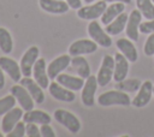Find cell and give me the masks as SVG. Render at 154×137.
I'll return each mask as SVG.
<instances>
[{
	"instance_id": "obj_1",
	"label": "cell",
	"mask_w": 154,
	"mask_h": 137,
	"mask_svg": "<svg viewBox=\"0 0 154 137\" xmlns=\"http://www.w3.org/2000/svg\"><path fill=\"white\" fill-rule=\"evenodd\" d=\"M97 102L100 106H129L131 103L130 101V96L126 93H123V90H109V91H105L102 93L99 97H97Z\"/></svg>"
},
{
	"instance_id": "obj_2",
	"label": "cell",
	"mask_w": 154,
	"mask_h": 137,
	"mask_svg": "<svg viewBox=\"0 0 154 137\" xmlns=\"http://www.w3.org/2000/svg\"><path fill=\"white\" fill-rule=\"evenodd\" d=\"M54 119L72 133H77L81 130V121L78 118L66 109H57L54 112Z\"/></svg>"
},
{
	"instance_id": "obj_3",
	"label": "cell",
	"mask_w": 154,
	"mask_h": 137,
	"mask_svg": "<svg viewBox=\"0 0 154 137\" xmlns=\"http://www.w3.org/2000/svg\"><path fill=\"white\" fill-rule=\"evenodd\" d=\"M88 34L89 36L91 37L93 41H95L97 44H100L101 47H109L112 44V38L111 36L101 28L100 23L96 22L95 19L91 20L89 24H88Z\"/></svg>"
},
{
	"instance_id": "obj_4",
	"label": "cell",
	"mask_w": 154,
	"mask_h": 137,
	"mask_svg": "<svg viewBox=\"0 0 154 137\" xmlns=\"http://www.w3.org/2000/svg\"><path fill=\"white\" fill-rule=\"evenodd\" d=\"M113 72H114V58H112L111 55H105L101 66L99 68V73L96 76L97 84L100 87H106L113 78Z\"/></svg>"
},
{
	"instance_id": "obj_5",
	"label": "cell",
	"mask_w": 154,
	"mask_h": 137,
	"mask_svg": "<svg viewBox=\"0 0 154 137\" xmlns=\"http://www.w3.org/2000/svg\"><path fill=\"white\" fill-rule=\"evenodd\" d=\"M38 48L36 46H31L25 50V53L20 58L19 66L22 70V75H24V77H30L32 75V67L38 58Z\"/></svg>"
},
{
	"instance_id": "obj_6",
	"label": "cell",
	"mask_w": 154,
	"mask_h": 137,
	"mask_svg": "<svg viewBox=\"0 0 154 137\" xmlns=\"http://www.w3.org/2000/svg\"><path fill=\"white\" fill-rule=\"evenodd\" d=\"M107 5H106V1L105 0H100L97 2H95L94 5L91 6H83V7H79L78 11H77V16L82 19H85V20H94L99 17L102 16V13L105 12Z\"/></svg>"
},
{
	"instance_id": "obj_7",
	"label": "cell",
	"mask_w": 154,
	"mask_h": 137,
	"mask_svg": "<svg viewBox=\"0 0 154 137\" xmlns=\"http://www.w3.org/2000/svg\"><path fill=\"white\" fill-rule=\"evenodd\" d=\"M97 49V43L93 40H88V38H81L75 41L72 44H70L69 47V54L71 56H76V55H83V54H91L94 52H96Z\"/></svg>"
},
{
	"instance_id": "obj_8",
	"label": "cell",
	"mask_w": 154,
	"mask_h": 137,
	"mask_svg": "<svg viewBox=\"0 0 154 137\" xmlns=\"http://www.w3.org/2000/svg\"><path fill=\"white\" fill-rule=\"evenodd\" d=\"M11 94L14 96V99L17 100V102L20 105V107H22L25 112L34 108L35 101H34V99L31 97L30 93H29L22 84H20V85H18V84L13 85V87L11 88Z\"/></svg>"
},
{
	"instance_id": "obj_9",
	"label": "cell",
	"mask_w": 154,
	"mask_h": 137,
	"mask_svg": "<svg viewBox=\"0 0 154 137\" xmlns=\"http://www.w3.org/2000/svg\"><path fill=\"white\" fill-rule=\"evenodd\" d=\"M97 79L95 76L90 75L85 82H84V85L82 88V95H81V100H82V103L87 107H91L94 105V95H95V91H96V88H97Z\"/></svg>"
},
{
	"instance_id": "obj_10",
	"label": "cell",
	"mask_w": 154,
	"mask_h": 137,
	"mask_svg": "<svg viewBox=\"0 0 154 137\" xmlns=\"http://www.w3.org/2000/svg\"><path fill=\"white\" fill-rule=\"evenodd\" d=\"M153 87L154 85L150 81L143 82L138 89L137 95L131 101V105L137 108H141V107H144L146 105H148V102L150 101V99L153 96Z\"/></svg>"
},
{
	"instance_id": "obj_11",
	"label": "cell",
	"mask_w": 154,
	"mask_h": 137,
	"mask_svg": "<svg viewBox=\"0 0 154 137\" xmlns=\"http://www.w3.org/2000/svg\"><path fill=\"white\" fill-rule=\"evenodd\" d=\"M141 19H142V13L140 12V10H132L131 13L129 14L128 18V23H126V36L136 42L138 41V30H140V24H141Z\"/></svg>"
},
{
	"instance_id": "obj_12",
	"label": "cell",
	"mask_w": 154,
	"mask_h": 137,
	"mask_svg": "<svg viewBox=\"0 0 154 137\" xmlns=\"http://www.w3.org/2000/svg\"><path fill=\"white\" fill-rule=\"evenodd\" d=\"M70 64H71V55L70 54H64V55L55 58L54 60L51 61V64L47 67L48 77L51 79H55L60 72H63L64 70H66L69 67Z\"/></svg>"
},
{
	"instance_id": "obj_13",
	"label": "cell",
	"mask_w": 154,
	"mask_h": 137,
	"mask_svg": "<svg viewBox=\"0 0 154 137\" xmlns=\"http://www.w3.org/2000/svg\"><path fill=\"white\" fill-rule=\"evenodd\" d=\"M49 93L51 95L58 100V101H63V102H72L76 99L75 93H72V90L63 87L61 84H59L58 82H52L48 85Z\"/></svg>"
},
{
	"instance_id": "obj_14",
	"label": "cell",
	"mask_w": 154,
	"mask_h": 137,
	"mask_svg": "<svg viewBox=\"0 0 154 137\" xmlns=\"http://www.w3.org/2000/svg\"><path fill=\"white\" fill-rule=\"evenodd\" d=\"M20 84L30 93L31 97L34 99L35 103H42L45 101V94H43V89L42 87L34 79H31L30 77H24L23 79H20Z\"/></svg>"
},
{
	"instance_id": "obj_15",
	"label": "cell",
	"mask_w": 154,
	"mask_h": 137,
	"mask_svg": "<svg viewBox=\"0 0 154 137\" xmlns=\"http://www.w3.org/2000/svg\"><path fill=\"white\" fill-rule=\"evenodd\" d=\"M32 75H34V79L42 87V89L48 88L49 85V77L47 73V68H46V60L43 58H40L36 60V62L34 64L32 67Z\"/></svg>"
},
{
	"instance_id": "obj_16",
	"label": "cell",
	"mask_w": 154,
	"mask_h": 137,
	"mask_svg": "<svg viewBox=\"0 0 154 137\" xmlns=\"http://www.w3.org/2000/svg\"><path fill=\"white\" fill-rule=\"evenodd\" d=\"M23 117V108L20 107H13L12 109H10L7 113L4 114L2 121H1V129L2 131H5L6 133H8L14 126L19 121V119Z\"/></svg>"
},
{
	"instance_id": "obj_17",
	"label": "cell",
	"mask_w": 154,
	"mask_h": 137,
	"mask_svg": "<svg viewBox=\"0 0 154 137\" xmlns=\"http://www.w3.org/2000/svg\"><path fill=\"white\" fill-rule=\"evenodd\" d=\"M128 72H129V60L122 53H116V55H114L113 79L116 82H120V81L126 78Z\"/></svg>"
},
{
	"instance_id": "obj_18",
	"label": "cell",
	"mask_w": 154,
	"mask_h": 137,
	"mask_svg": "<svg viewBox=\"0 0 154 137\" xmlns=\"http://www.w3.org/2000/svg\"><path fill=\"white\" fill-rule=\"evenodd\" d=\"M38 4L43 11L54 14L66 13L70 8L69 4L64 0H38Z\"/></svg>"
},
{
	"instance_id": "obj_19",
	"label": "cell",
	"mask_w": 154,
	"mask_h": 137,
	"mask_svg": "<svg viewBox=\"0 0 154 137\" xmlns=\"http://www.w3.org/2000/svg\"><path fill=\"white\" fill-rule=\"evenodd\" d=\"M0 67L4 70V72H6L14 82H19L20 81V76H22V70L20 66L11 58L7 56H0Z\"/></svg>"
},
{
	"instance_id": "obj_20",
	"label": "cell",
	"mask_w": 154,
	"mask_h": 137,
	"mask_svg": "<svg viewBox=\"0 0 154 137\" xmlns=\"http://www.w3.org/2000/svg\"><path fill=\"white\" fill-rule=\"evenodd\" d=\"M117 48L118 50L130 61V62H135L137 61V58H138V54H137V50L134 46V43L131 42L130 38H119L117 40Z\"/></svg>"
},
{
	"instance_id": "obj_21",
	"label": "cell",
	"mask_w": 154,
	"mask_h": 137,
	"mask_svg": "<svg viewBox=\"0 0 154 137\" xmlns=\"http://www.w3.org/2000/svg\"><path fill=\"white\" fill-rule=\"evenodd\" d=\"M55 79L59 84H61L63 87H65V88H67L72 91L81 90L84 85V81L79 76L75 77V76H70V75H66V73H59Z\"/></svg>"
},
{
	"instance_id": "obj_22",
	"label": "cell",
	"mask_w": 154,
	"mask_h": 137,
	"mask_svg": "<svg viewBox=\"0 0 154 137\" xmlns=\"http://www.w3.org/2000/svg\"><path fill=\"white\" fill-rule=\"evenodd\" d=\"M23 120L25 123H35V124H51L52 118L48 113L40 109H30L26 111L23 115Z\"/></svg>"
},
{
	"instance_id": "obj_23",
	"label": "cell",
	"mask_w": 154,
	"mask_h": 137,
	"mask_svg": "<svg viewBox=\"0 0 154 137\" xmlns=\"http://www.w3.org/2000/svg\"><path fill=\"white\" fill-rule=\"evenodd\" d=\"M124 10H125L124 2H111V5L106 7L105 12L101 16V23L103 25L109 24L117 16H119L122 12H124Z\"/></svg>"
},
{
	"instance_id": "obj_24",
	"label": "cell",
	"mask_w": 154,
	"mask_h": 137,
	"mask_svg": "<svg viewBox=\"0 0 154 137\" xmlns=\"http://www.w3.org/2000/svg\"><path fill=\"white\" fill-rule=\"evenodd\" d=\"M128 18H129V14L122 12L119 16H117L109 24L106 25L105 28V31L108 34V35H118L120 34L125 26H126V23H128Z\"/></svg>"
},
{
	"instance_id": "obj_25",
	"label": "cell",
	"mask_w": 154,
	"mask_h": 137,
	"mask_svg": "<svg viewBox=\"0 0 154 137\" xmlns=\"http://www.w3.org/2000/svg\"><path fill=\"white\" fill-rule=\"evenodd\" d=\"M71 66L72 68L77 72V75L79 77H82L83 79H87L91 73H90V66L87 61L85 58H83L82 55H76L71 59Z\"/></svg>"
},
{
	"instance_id": "obj_26",
	"label": "cell",
	"mask_w": 154,
	"mask_h": 137,
	"mask_svg": "<svg viewBox=\"0 0 154 137\" xmlns=\"http://www.w3.org/2000/svg\"><path fill=\"white\" fill-rule=\"evenodd\" d=\"M0 49L5 54H10L13 49L12 36L5 28H0Z\"/></svg>"
},
{
	"instance_id": "obj_27",
	"label": "cell",
	"mask_w": 154,
	"mask_h": 137,
	"mask_svg": "<svg viewBox=\"0 0 154 137\" xmlns=\"http://www.w3.org/2000/svg\"><path fill=\"white\" fill-rule=\"evenodd\" d=\"M136 6L146 19L154 18V2L152 0H136Z\"/></svg>"
},
{
	"instance_id": "obj_28",
	"label": "cell",
	"mask_w": 154,
	"mask_h": 137,
	"mask_svg": "<svg viewBox=\"0 0 154 137\" xmlns=\"http://www.w3.org/2000/svg\"><path fill=\"white\" fill-rule=\"evenodd\" d=\"M141 87V82L138 79H123L120 82H117L116 84V89L118 90H123L126 93H135L138 91Z\"/></svg>"
},
{
	"instance_id": "obj_29",
	"label": "cell",
	"mask_w": 154,
	"mask_h": 137,
	"mask_svg": "<svg viewBox=\"0 0 154 137\" xmlns=\"http://www.w3.org/2000/svg\"><path fill=\"white\" fill-rule=\"evenodd\" d=\"M16 101L17 100L14 99V96L12 94L0 99V115H4L10 109H12L14 107V105H16Z\"/></svg>"
},
{
	"instance_id": "obj_30",
	"label": "cell",
	"mask_w": 154,
	"mask_h": 137,
	"mask_svg": "<svg viewBox=\"0 0 154 137\" xmlns=\"http://www.w3.org/2000/svg\"><path fill=\"white\" fill-rule=\"evenodd\" d=\"M25 124L23 121H18L16 126L7 133V137H23L25 135Z\"/></svg>"
},
{
	"instance_id": "obj_31",
	"label": "cell",
	"mask_w": 154,
	"mask_h": 137,
	"mask_svg": "<svg viewBox=\"0 0 154 137\" xmlns=\"http://www.w3.org/2000/svg\"><path fill=\"white\" fill-rule=\"evenodd\" d=\"M143 50L146 55H154V32L149 34L148 38L144 42Z\"/></svg>"
},
{
	"instance_id": "obj_32",
	"label": "cell",
	"mask_w": 154,
	"mask_h": 137,
	"mask_svg": "<svg viewBox=\"0 0 154 137\" xmlns=\"http://www.w3.org/2000/svg\"><path fill=\"white\" fill-rule=\"evenodd\" d=\"M25 135L29 137H40L41 136V131L40 129L36 126L35 123H25Z\"/></svg>"
},
{
	"instance_id": "obj_33",
	"label": "cell",
	"mask_w": 154,
	"mask_h": 137,
	"mask_svg": "<svg viewBox=\"0 0 154 137\" xmlns=\"http://www.w3.org/2000/svg\"><path fill=\"white\" fill-rule=\"evenodd\" d=\"M140 32L144 35H149L154 32V18L153 19H147V22H143L140 24Z\"/></svg>"
},
{
	"instance_id": "obj_34",
	"label": "cell",
	"mask_w": 154,
	"mask_h": 137,
	"mask_svg": "<svg viewBox=\"0 0 154 137\" xmlns=\"http://www.w3.org/2000/svg\"><path fill=\"white\" fill-rule=\"evenodd\" d=\"M40 131H41L42 137H54L55 136V133H54L53 129L49 126V124H42L40 127Z\"/></svg>"
},
{
	"instance_id": "obj_35",
	"label": "cell",
	"mask_w": 154,
	"mask_h": 137,
	"mask_svg": "<svg viewBox=\"0 0 154 137\" xmlns=\"http://www.w3.org/2000/svg\"><path fill=\"white\" fill-rule=\"evenodd\" d=\"M66 2L73 10H78L79 7H82V1L81 0H66Z\"/></svg>"
},
{
	"instance_id": "obj_36",
	"label": "cell",
	"mask_w": 154,
	"mask_h": 137,
	"mask_svg": "<svg viewBox=\"0 0 154 137\" xmlns=\"http://www.w3.org/2000/svg\"><path fill=\"white\" fill-rule=\"evenodd\" d=\"M5 87V75H4V70L0 67V90Z\"/></svg>"
},
{
	"instance_id": "obj_37",
	"label": "cell",
	"mask_w": 154,
	"mask_h": 137,
	"mask_svg": "<svg viewBox=\"0 0 154 137\" xmlns=\"http://www.w3.org/2000/svg\"><path fill=\"white\" fill-rule=\"evenodd\" d=\"M106 2H124V4H130L131 0H105Z\"/></svg>"
},
{
	"instance_id": "obj_38",
	"label": "cell",
	"mask_w": 154,
	"mask_h": 137,
	"mask_svg": "<svg viewBox=\"0 0 154 137\" xmlns=\"http://www.w3.org/2000/svg\"><path fill=\"white\" fill-rule=\"evenodd\" d=\"M85 4H90V2H93V1H95V0H83Z\"/></svg>"
},
{
	"instance_id": "obj_39",
	"label": "cell",
	"mask_w": 154,
	"mask_h": 137,
	"mask_svg": "<svg viewBox=\"0 0 154 137\" xmlns=\"http://www.w3.org/2000/svg\"><path fill=\"white\" fill-rule=\"evenodd\" d=\"M2 136H4V135H2V133H1V132H0V137H2Z\"/></svg>"
},
{
	"instance_id": "obj_40",
	"label": "cell",
	"mask_w": 154,
	"mask_h": 137,
	"mask_svg": "<svg viewBox=\"0 0 154 137\" xmlns=\"http://www.w3.org/2000/svg\"><path fill=\"white\" fill-rule=\"evenodd\" d=\"M153 95H154V87H153Z\"/></svg>"
},
{
	"instance_id": "obj_41",
	"label": "cell",
	"mask_w": 154,
	"mask_h": 137,
	"mask_svg": "<svg viewBox=\"0 0 154 137\" xmlns=\"http://www.w3.org/2000/svg\"><path fill=\"white\" fill-rule=\"evenodd\" d=\"M152 1H153V2H154V0H152Z\"/></svg>"
}]
</instances>
